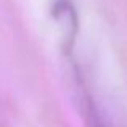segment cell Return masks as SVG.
Here are the masks:
<instances>
[{"mask_svg":"<svg viewBox=\"0 0 127 127\" xmlns=\"http://www.w3.org/2000/svg\"><path fill=\"white\" fill-rule=\"evenodd\" d=\"M52 16L61 35L63 45L66 50L71 48L77 34V15L69 0H55L52 8Z\"/></svg>","mask_w":127,"mask_h":127,"instance_id":"1","label":"cell"}]
</instances>
